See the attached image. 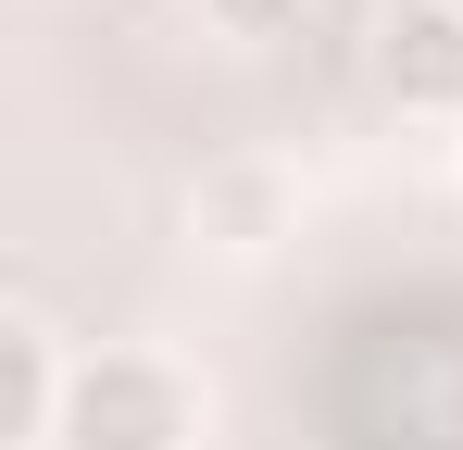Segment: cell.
<instances>
[{"mask_svg":"<svg viewBox=\"0 0 463 450\" xmlns=\"http://www.w3.org/2000/svg\"><path fill=\"white\" fill-rule=\"evenodd\" d=\"M51 450H188V388L151 351H100L63 375V426Z\"/></svg>","mask_w":463,"mask_h":450,"instance_id":"1","label":"cell"},{"mask_svg":"<svg viewBox=\"0 0 463 450\" xmlns=\"http://www.w3.org/2000/svg\"><path fill=\"white\" fill-rule=\"evenodd\" d=\"M388 75H401V100H463V13L451 0H426V13H401V38H388Z\"/></svg>","mask_w":463,"mask_h":450,"instance_id":"2","label":"cell"},{"mask_svg":"<svg viewBox=\"0 0 463 450\" xmlns=\"http://www.w3.org/2000/svg\"><path fill=\"white\" fill-rule=\"evenodd\" d=\"M63 426V375L38 325H0V438H51Z\"/></svg>","mask_w":463,"mask_h":450,"instance_id":"3","label":"cell"},{"mask_svg":"<svg viewBox=\"0 0 463 450\" xmlns=\"http://www.w3.org/2000/svg\"><path fill=\"white\" fill-rule=\"evenodd\" d=\"M213 25H238V38H276V25H301V0H201Z\"/></svg>","mask_w":463,"mask_h":450,"instance_id":"4","label":"cell"},{"mask_svg":"<svg viewBox=\"0 0 463 450\" xmlns=\"http://www.w3.org/2000/svg\"><path fill=\"white\" fill-rule=\"evenodd\" d=\"M451 13H463V0H451Z\"/></svg>","mask_w":463,"mask_h":450,"instance_id":"5","label":"cell"}]
</instances>
